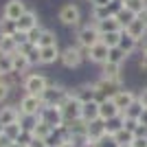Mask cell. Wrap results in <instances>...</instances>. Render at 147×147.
Segmentation results:
<instances>
[{
	"mask_svg": "<svg viewBox=\"0 0 147 147\" xmlns=\"http://www.w3.org/2000/svg\"><path fill=\"white\" fill-rule=\"evenodd\" d=\"M84 61H88V49H81L77 44H68L66 49H61L59 64L66 70H77Z\"/></svg>",
	"mask_w": 147,
	"mask_h": 147,
	"instance_id": "obj_1",
	"label": "cell"
},
{
	"mask_svg": "<svg viewBox=\"0 0 147 147\" xmlns=\"http://www.w3.org/2000/svg\"><path fill=\"white\" fill-rule=\"evenodd\" d=\"M57 20H59L64 26H68V29H79V26L84 24V13H81L77 2H66V5L59 7Z\"/></svg>",
	"mask_w": 147,
	"mask_h": 147,
	"instance_id": "obj_2",
	"label": "cell"
},
{
	"mask_svg": "<svg viewBox=\"0 0 147 147\" xmlns=\"http://www.w3.org/2000/svg\"><path fill=\"white\" fill-rule=\"evenodd\" d=\"M101 42V33H99L97 24H92L90 20L84 22L79 29L75 31V44L81 46V49H92L94 44Z\"/></svg>",
	"mask_w": 147,
	"mask_h": 147,
	"instance_id": "obj_3",
	"label": "cell"
},
{
	"mask_svg": "<svg viewBox=\"0 0 147 147\" xmlns=\"http://www.w3.org/2000/svg\"><path fill=\"white\" fill-rule=\"evenodd\" d=\"M49 86H51L49 77L42 75V73H29L24 77V81H22V90H24V94H35V97H42Z\"/></svg>",
	"mask_w": 147,
	"mask_h": 147,
	"instance_id": "obj_4",
	"label": "cell"
},
{
	"mask_svg": "<svg viewBox=\"0 0 147 147\" xmlns=\"http://www.w3.org/2000/svg\"><path fill=\"white\" fill-rule=\"evenodd\" d=\"M42 108H44L42 97H35V94H22L18 101V110L22 114V119H35Z\"/></svg>",
	"mask_w": 147,
	"mask_h": 147,
	"instance_id": "obj_5",
	"label": "cell"
},
{
	"mask_svg": "<svg viewBox=\"0 0 147 147\" xmlns=\"http://www.w3.org/2000/svg\"><path fill=\"white\" fill-rule=\"evenodd\" d=\"M68 97H70V88H66L64 84H51L42 94V101L44 105H61Z\"/></svg>",
	"mask_w": 147,
	"mask_h": 147,
	"instance_id": "obj_6",
	"label": "cell"
},
{
	"mask_svg": "<svg viewBox=\"0 0 147 147\" xmlns=\"http://www.w3.org/2000/svg\"><path fill=\"white\" fill-rule=\"evenodd\" d=\"M37 119L44 121L46 125H51L53 129L66 125V123H64V114H61V108H59V105H44L42 110H40V114H37Z\"/></svg>",
	"mask_w": 147,
	"mask_h": 147,
	"instance_id": "obj_7",
	"label": "cell"
},
{
	"mask_svg": "<svg viewBox=\"0 0 147 147\" xmlns=\"http://www.w3.org/2000/svg\"><path fill=\"white\" fill-rule=\"evenodd\" d=\"M26 11H29V7L24 5V0H7V5L2 7V18L16 24Z\"/></svg>",
	"mask_w": 147,
	"mask_h": 147,
	"instance_id": "obj_8",
	"label": "cell"
},
{
	"mask_svg": "<svg viewBox=\"0 0 147 147\" xmlns=\"http://www.w3.org/2000/svg\"><path fill=\"white\" fill-rule=\"evenodd\" d=\"M81 105H84V103H79V101L73 97V92H70V97L59 105V108H61V114H64V123L79 121V119H81Z\"/></svg>",
	"mask_w": 147,
	"mask_h": 147,
	"instance_id": "obj_9",
	"label": "cell"
},
{
	"mask_svg": "<svg viewBox=\"0 0 147 147\" xmlns=\"http://www.w3.org/2000/svg\"><path fill=\"white\" fill-rule=\"evenodd\" d=\"M73 97L79 101V103H90V101H97V88H94V81H84L79 86H75Z\"/></svg>",
	"mask_w": 147,
	"mask_h": 147,
	"instance_id": "obj_10",
	"label": "cell"
},
{
	"mask_svg": "<svg viewBox=\"0 0 147 147\" xmlns=\"http://www.w3.org/2000/svg\"><path fill=\"white\" fill-rule=\"evenodd\" d=\"M99 77H101V79L112 81V84H117L119 88H123V84H125V73H123V66H117V64H103V66H101Z\"/></svg>",
	"mask_w": 147,
	"mask_h": 147,
	"instance_id": "obj_11",
	"label": "cell"
},
{
	"mask_svg": "<svg viewBox=\"0 0 147 147\" xmlns=\"http://www.w3.org/2000/svg\"><path fill=\"white\" fill-rule=\"evenodd\" d=\"M112 101L119 105V110H125V108H129V105L134 103V101H138V90H134V88H119L117 92H114V97H112Z\"/></svg>",
	"mask_w": 147,
	"mask_h": 147,
	"instance_id": "obj_12",
	"label": "cell"
},
{
	"mask_svg": "<svg viewBox=\"0 0 147 147\" xmlns=\"http://www.w3.org/2000/svg\"><path fill=\"white\" fill-rule=\"evenodd\" d=\"M35 26H40V16H37V11H33V9H29V11L16 22V31H22V33H29V31H33Z\"/></svg>",
	"mask_w": 147,
	"mask_h": 147,
	"instance_id": "obj_13",
	"label": "cell"
},
{
	"mask_svg": "<svg viewBox=\"0 0 147 147\" xmlns=\"http://www.w3.org/2000/svg\"><path fill=\"white\" fill-rule=\"evenodd\" d=\"M108 53H110V49L103 42H99L92 49H88V61L97 64V66H103V64H108Z\"/></svg>",
	"mask_w": 147,
	"mask_h": 147,
	"instance_id": "obj_14",
	"label": "cell"
},
{
	"mask_svg": "<svg viewBox=\"0 0 147 147\" xmlns=\"http://www.w3.org/2000/svg\"><path fill=\"white\" fill-rule=\"evenodd\" d=\"M94 88H97V101L112 99V97H114V92L119 90L117 84H112V81H108V79H101V77L94 81Z\"/></svg>",
	"mask_w": 147,
	"mask_h": 147,
	"instance_id": "obj_15",
	"label": "cell"
},
{
	"mask_svg": "<svg viewBox=\"0 0 147 147\" xmlns=\"http://www.w3.org/2000/svg\"><path fill=\"white\" fill-rule=\"evenodd\" d=\"M117 117H121V110H119V105L112 99L99 101V119L101 121H112V119H117Z\"/></svg>",
	"mask_w": 147,
	"mask_h": 147,
	"instance_id": "obj_16",
	"label": "cell"
},
{
	"mask_svg": "<svg viewBox=\"0 0 147 147\" xmlns=\"http://www.w3.org/2000/svg\"><path fill=\"white\" fill-rule=\"evenodd\" d=\"M125 35H129L132 40H136L138 44L145 42V40H147V26H145V22H143L141 18H136L134 22L125 29Z\"/></svg>",
	"mask_w": 147,
	"mask_h": 147,
	"instance_id": "obj_17",
	"label": "cell"
},
{
	"mask_svg": "<svg viewBox=\"0 0 147 147\" xmlns=\"http://www.w3.org/2000/svg\"><path fill=\"white\" fill-rule=\"evenodd\" d=\"M22 121L18 105H0V123L2 125H11V123Z\"/></svg>",
	"mask_w": 147,
	"mask_h": 147,
	"instance_id": "obj_18",
	"label": "cell"
},
{
	"mask_svg": "<svg viewBox=\"0 0 147 147\" xmlns=\"http://www.w3.org/2000/svg\"><path fill=\"white\" fill-rule=\"evenodd\" d=\"M61 57V49L59 46H46V49H40V66H51L59 61Z\"/></svg>",
	"mask_w": 147,
	"mask_h": 147,
	"instance_id": "obj_19",
	"label": "cell"
},
{
	"mask_svg": "<svg viewBox=\"0 0 147 147\" xmlns=\"http://www.w3.org/2000/svg\"><path fill=\"white\" fill-rule=\"evenodd\" d=\"M103 136H110L108 134V129H105V123L99 119V121H92V123H88V141H92V143H99Z\"/></svg>",
	"mask_w": 147,
	"mask_h": 147,
	"instance_id": "obj_20",
	"label": "cell"
},
{
	"mask_svg": "<svg viewBox=\"0 0 147 147\" xmlns=\"http://www.w3.org/2000/svg\"><path fill=\"white\" fill-rule=\"evenodd\" d=\"M31 61L26 59L24 55H20V53H16V55H13V73L16 75H20V77H22V79H24L26 75H29V70H31Z\"/></svg>",
	"mask_w": 147,
	"mask_h": 147,
	"instance_id": "obj_21",
	"label": "cell"
},
{
	"mask_svg": "<svg viewBox=\"0 0 147 147\" xmlns=\"http://www.w3.org/2000/svg\"><path fill=\"white\" fill-rule=\"evenodd\" d=\"M110 16H114L112 7H90V22L92 24H99V22L108 20Z\"/></svg>",
	"mask_w": 147,
	"mask_h": 147,
	"instance_id": "obj_22",
	"label": "cell"
},
{
	"mask_svg": "<svg viewBox=\"0 0 147 147\" xmlns=\"http://www.w3.org/2000/svg\"><path fill=\"white\" fill-rule=\"evenodd\" d=\"M31 134H33V138H42V141H46V138L53 134V127L46 125L44 121H40V119H35L33 125H31Z\"/></svg>",
	"mask_w": 147,
	"mask_h": 147,
	"instance_id": "obj_23",
	"label": "cell"
},
{
	"mask_svg": "<svg viewBox=\"0 0 147 147\" xmlns=\"http://www.w3.org/2000/svg\"><path fill=\"white\" fill-rule=\"evenodd\" d=\"M81 119L86 123L99 121V101H90V103L81 105Z\"/></svg>",
	"mask_w": 147,
	"mask_h": 147,
	"instance_id": "obj_24",
	"label": "cell"
},
{
	"mask_svg": "<svg viewBox=\"0 0 147 147\" xmlns=\"http://www.w3.org/2000/svg\"><path fill=\"white\" fill-rule=\"evenodd\" d=\"M114 18H117L119 26H121V29L125 31V29H127V26L132 24V22H134L136 18H138V16H134V13H132V11H127L125 7H119L117 11H114Z\"/></svg>",
	"mask_w": 147,
	"mask_h": 147,
	"instance_id": "obj_25",
	"label": "cell"
},
{
	"mask_svg": "<svg viewBox=\"0 0 147 147\" xmlns=\"http://www.w3.org/2000/svg\"><path fill=\"white\" fill-rule=\"evenodd\" d=\"M129 57H132V55H127V53H125V51H123L121 46H117V49H110V53H108V64H117V66H125Z\"/></svg>",
	"mask_w": 147,
	"mask_h": 147,
	"instance_id": "obj_26",
	"label": "cell"
},
{
	"mask_svg": "<svg viewBox=\"0 0 147 147\" xmlns=\"http://www.w3.org/2000/svg\"><path fill=\"white\" fill-rule=\"evenodd\" d=\"M46 46H59V40H57V33L53 29H44L42 35H40V42H37V49H46Z\"/></svg>",
	"mask_w": 147,
	"mask_h": 147,
	"instance_id": "obj_27",
	"label": "cell"
},
{
	"mask_svg": "<svg viewBox=\"0 0 147 147\" xmlns=\"http://www.w3.org/2000/svg\"><path fill=\"white\" fill-rule=\"evenodd\" d=\"M143 112H145V108H143L138 101H134V103L129 105V108H125V110L121 112V117L125 119V121H141Z\"/></svg>",
	"mask_w": 147,
	"mask_h": 147,
	"instance_id": "obj_28",
	"label": "cell"
},
{
	"mask_svg": "<svg viewBox=\"0 0 147 147\" xmlns=\"http://www.w3.org/2000/svg\"><path fill=\"white\" fill-rule=\"evenodd\" d=\"M97 29H99V33H101V35H105V33H117V31H123L121 26H119V22H117V18H114V16H110V18L103 20V22H99Z\"/></svg>",
	"mask_w": 147,
	"mask_h": 147,
	"instance_id": "obj_29",
	"label": "cell"
},
{
	"mask_svg": "<svg viewBox=\"0 0 147 147\" xmlns=\"http://www.w3.org/2000/svg\"><path fill=\"white\" fill-rule=\"evenodd\" d=\"M22 132H24V125H22V121H18V123H11V125H5V132L2 134L9 138V141H18L20 136H22Z\"/></svg>",
	"mask_w": 147,
	"mask_h": 147,
	"instance_id": "obj_30",
	"label": "cell"
},
{
	"mask_svg": "<svg viewBox=\"0 0 147 147\" xmlns=\"http://www.w3.org/2000/svg\"><path fill=\"white\" fill-rule=\"evenodd\" d=\"M0 53H2V55H16V53H18V44L13 42L11 35L0 37Z\"/></svg>",
	"mask_w": 147,
	"mask_h": 147,
	"instance_id": "obj_31",
	"label": "cell"
},
{
	"mask_svg": "<svg viewBox=\"0 0 147 147\" xmlns=\"http://www.w3.org/2000/svg\"><path fill=\"white\" fill-rule=\"evenodd\" d=\"M121 40H123V31H117V33H105V35H101V42H103L108 49H117V46H121Z\"/></svg>",
	"mask_w": 147,
	"mask_h": 147,
	"instance_id": "obj_32",
	"label": "cell"
},
{
	"mask_svg": "<svg viewBox=\"0 0 147 147\" xmlns=\"http://www.w3.org/2000/svg\"><path fill=\"white\" fill-rule=\"evenodd\" d=\"M114 141H117L119 145H132V143L136 141V136L132 134V132H127V129L123 127V129H119L117 134H114Z\"/></svg>",
	"mask_w": 147,
	"mask_h": 147,
	"instance_id": "obj_33",
	"label": "cell"
},
{
	"mask_svg": "<svg viewBox=\"0 0 147 147\" xmlns=\"http://www.w3.org/2000/svg\"><path fill=\"white\" fill-rule=\"evenodd\" d=\"M121 49L127 53V55H134L136 49H138V42L136 40H132L129 35H125V31H123V40H121Z\"/></svg>",
	"mask_w": 147,
	"mask_h": 147,
	"instance_id": "obj_34",
	"label": "cell"
},
{
	"mask_svg": "<svg viewBox=\"0 0 147 147\" xmlns=\"http://www.w3.org/2000/svg\"><path fill=\"white\" fill-rule=\"evenodd\" d=\"M103 123H105V129H108V134L114 136L119 129H123V123H125V119H123V117H117V119H112V121H103Z\"/></svg>",
	"mask_w": 147,
	"mask_h": 147,
	"instance_id": "obj_35",
	"label": "cell"
},
{
	"mask_svg": "<svg viewBox=\"0 0 147 147\" xmlns=\"http://www.w3.org/2000/svg\"><path fill=\"white\" fill-rule=\"evenodd\" d=\"M0 70H2L5 77L13 73V55H2L0 53Z\"/></svg>",
	"mask_w": 147,
	"mask_h": 147,
	"instance_id": "obj_36",
	"label": "cell"
},
{
	"mask_svg": "<svg viewBox=\"0 0 147 147\" xmlns=\"http://www.w3.org/2000/svg\"><path fill=\"white\" fill-rule=\"evenodd\" d=\"M123 7H125L127 11H132L134 16H141V13L145 11V7H143V0H127V2H125Z\"/></svg>",
	"mask_w": 147,
	"mask_h": 147,
	"instance_id": "obj_37",
	"label": "cell"
},
{
	"mask_svg": "<svg viewBox=\"0 0 147 147\" xmlns=\"http://www.w3.org/2000/svg\"><path fill=\"white\" fill-rule=\"evenodd\" d=\"M13 33H16V24L9 22V20H5V18H0V37L13 35Z\"/></svg>",
	"mask_w": 147,
	"mask_h": 147,
	"instance_id": "obj_38",
	"label": "cell"
},
{
	"mask_svg": "<svg viewBox=\"0 0 147 147\" xmlns=\"http://www.w3.org/2000/svg\"><path fill=\"white\" fill-rule=\"evenodd\" d=\"M11 92H13V88L9 86V84L5 81V77H2V79H0V103H5L7 99H9V94H11Z\"/></svg>",
	"mask_w": 147,
	"mask_h": 147,
	"instance_id": "obj_39",
	"label": "cell"
},
{
	"mask_svg": "<svg viewBox=\"0 0 147 147\" xmlns=\"http://www.w3.org/2000/svg\"><path fill=\"white\" fill-rule=\"evenodd\" d=\"M42 31H44V26H42V24H40V26H35L33 31H29V44L37 46V42H40V35H42Z\"/></svg>",
	"mask_w": 147,
	"mask_h": 147,
	"instance_id": "obj_40",
	"label": "cell"
},
{
	"mask_svg": "<svg viewBox=\"0 0 147 147\" xmlns=\"http://www.w3.org/2000/svg\"><path fill=\"white\" fill-rule=\"evenodd\" d=\"M97 147H119V143L114 141V136H103V138L97 143Z\"/></svg>",
	"mask_w": 147,
	"mask_h": 147,
	"instance_id": "obj_41",
	"label": "cell"
},
{
	"mask_svg": "<svg viewBox=\"0 0 147 147\" xmlns=\"http://www.w3.org/2000/svg\"><path fill=\"white\" fill-rule=\"evenodd\" d=\"M136 70H138V75H147V57L138 55V59H136Z\"/></svg>",
	"mask_w": 147,
	"mask_h": 147,
	"instance_id": "obj_42",
	"label": "cell"
},
{
	"mask_svg": "<svg viewBox=\"0 0 147 147\" xmlns=\"http://www.w3.org/2000/svg\"><path fill=\"white\" fill-rule=\"evenodd\" d=\"M123 127H125L127 132H132V134L136 136V132L141 129V123H138V121H125V123H123Z\"/></svg>",
	"mask_w": 147,
	"mask_h": 147,
	"instance_id": "obj_43",
	"label": "cell"
},
{
	"mask_svg": "<svg viewBox=\"0 0 147 147\" xmlns=\"http://www.w3.org/2000/svg\"><path fill=\"white\" fill-rule=\"evenodd\" d=\"M138 103L143 105L147 110V86H143V88H138Z\"/></svg>",
	"mask_w": 147,
	"mask_h": 147,
	"instance_id": "obj_44",
	"label": "cell"
},
{
	"mask_svg": "<svg viewBox=\"0 0 147 147\" xmlns=\"http://www.w3.org/2000/svg\"><path fill=\"white\" fill-rule=\"evenodd\" d=\"M114 0H90V7H112Z\"/></svg>",
	"mask_w": 147,
	"mask_h": 147,
	"instance_id": "obj_45",
	"label": "cell"
},
{
	"mask_svg": "<svg viewBox=\"0 0 147 147\" xmlns=\"http://www.w3.org/2000/svg\"><path fill=\"white\" fill-rule=\"evenodd\" d=\"M29 147H49V145H46V141H42V138H31Z\"/></svg>",
	"mask_w": 147,
	"mask_h": 147,
	"instance_id": "obj_46",
	"label": "cell"
},
{
	"mask_svg": "<svg viewBox=\"0 0 147 147\" xmlns=\"http://www.w3.org/2000/svg\"><path fill=\"white\" fill-rule=\"evenodd\" d=\"M13 145V141H9L5 134H0V147H11Z\"/></svg>",
	"mask_w": 147,
	"mask_h": 147,
	"instance_id": "obj_47",
	"label": "cell"
},
{
	"mask_svg": "<svg viewBox=\"0 0 147 147\" xmlns=\"http://www.w3.org/2000/svg\"><path fill=\"white\" fill-rule=\"evenodd\" d=\"M141 125H143V127H147V110L143 112V117H141Z\"/></svg>",
	"mask_w": 147,
	"mask_h": 147,
	"instance_id": "obj_48",
	"label": "cell"
},
{
	"mask_svg": "<svg viewBox=\"0 0 147 147\" xmlns=\"http://www.w3.org/2000/svg\"><path fill=\"white\" fill-rule=\"evenodd\" d=\"M79 147H97V143H92V141H86V143H81Z\"/></svg>",
	"mask_w": 147,
	"mask_h": 147,
	"instance_id": "obj_49",
	"label": "cell"
},
{
	"mask_svg": "<svg viewBox=\"0 0 147 147\" xmlns=\"http://www.w3.org/2000/svg\"><path fill=\"white\" fill-rule=\"evenodd\" d=\"M141 55H143V57H147V40L143 42V51H141Z\"/></svg>",
	"mask_w": 147,
	"mask_h": 147,
	"instance_id": "obj_50",
	"label": "cell"
},
{
	"mask_svg": "<svg viewBox=\"0 0 147 147\" xmlns=\"http://www.w3.org/2000/svg\"><path fill=\"white\" fill-rule=\"evenodd\" d=\"M125 2H127V0H114V5H119V7H123Z\"/></svg>",
	"mask_w": 147,
	"mask_h": 147,
	"instance_id": "obj_51",
	"label": "cell"
},
{
	"mask_svg": "<svg viewBox=\"0 0 147 147\" xmlns=\"http://www.w3.org/2000/svg\"><path fill=\"white\" fill-rule=\"evenodd\" d=\"M2 132H5V125H2V123H0V134H2Z\"/></svg>",
	"mask_w": 147,
	"mask_h": 147,
	"instance_id": "obj_52",
	"label": "cell"
},
{
	"mask_svg": "<svg viewBox=\"0 0 147 147\" xmlns=\"http://www.w3.org/2000/svg\"><path fill=\"white\" fill-rule=\"evenodd\" d=\"M143 7H145V11H147V0H143Z\"/></svg>",
	"mask_w": 147,
	"mask_h": 147,
	"instance_id": "obj_53",
	"label": "cell"
},
{
	"mask_svg": "<svg viewBox=\"0 0 147 147\" xmlns=\"http://www.w3.org/2000/svg\"><path fill=\"white\" fill-rule=\"evenodd\" d=\"M119 147H132V145H119Z\"/></svg>",
	"mask_w": 147,
	"mask_h": 147,
	"instance_id": "obj_54",
	"label": "cell"
},
{
	"mask_svg": "<svg viewBox=\"0 0 147 147\" xmlns=\"http://www.w3.org/2000/svg\"><path fill=\"white\" fill-rule=\"evenodd\" d=\"M2 77H5V75H2V70H0V79H2Z\"/></svg>",
	"mask_w": 147,
	"mask_h": 147,
	"instance_id": "obj_55",
	"label": "cell"
},
{
	"mask_svg": "<svg viewBox=\"0 0 147 147\" xmlns=\"http://www.w3.org/2000/svg\"><path fill=\"white\" fill-rule=\"evenodd\" d=\"M79 2H90V0H79Z\"/></svg>",
	"mask_w": 147,
	"mask_h": 147,
	"instance_id": "obj_56",
	"label": "cell"
},
{
	"mask_svg": "<svg viewBox=\"0 0 147 147\" xmlns=\"http://www.w3.org/2000/svg\"><path fill=\"white\" fill-rule=\"evenodd\" d=\"M145 138H147V136H145Z\"/></svg>",
	"mask_w": 147,
	"mask_h": 147,
	"instance_id": "obj_57",
	"label": "cell"
}]
</instances>
